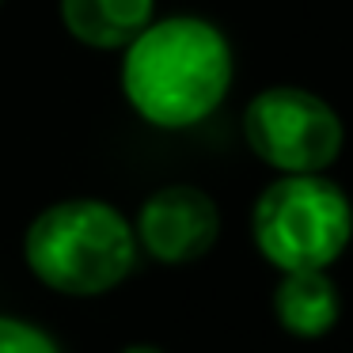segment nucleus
I'll return each mask as SVG.
<instances>
[{"instance_id":"obj_7","label":"nucleus","mask_w":353,"mask_h":353,"mask_svg":"<svg viewBox=\"0 0 353 353\" xmlns=\"http://www.w3.org/2000/svg\"><path fill=\"white\" fill-rule=\"evenodd\" d=\"M274 315L289 334L323 338L342 315L338 285L327 270H285L281 285L274 289Z\"/></svg>"},{"instance_id":"obj_1","label":"nucleus","mask_w":353,"mask_h":353,"mask_svg":"<svg viewBox=\"0 0 353 353\" xmlns=\"http://www.w3.org/2000/svg\"><path fill=\"white\" fill-rule=\"evenodd\" d=\"M232 88V50L213 23L171 16L148 23L125 46L122 92L145 122L160 130L198 125Z\"/></svg>"},{"instance_id":"obj_6","label":"nucleus","mask_w":353,"mask_h":353,"mask_svg":"<svg viewBox=\"0 0 353 353\" xmlns=\"http://www.w3.org/2000/svg\"><path fill=\"white\" fill-rule=\"evenodd\" d=\"M156 0H61V23L92 50H125L148 23Z\"/></svg>"},{"instance_id":"obj_5","label":"nucleus","mask_w":353,"mask_h":353,"mask_svg":"<svg viewBox=\"0 0 353 353\" xmlns=\"http://www.w3.org/2000/svg\"><path fill=\"white\" fill-rule=\"evenodd\" d=\"M137 243L163 266L198 262L221 236V209L201 186L171 183L148 194L137 213Z\"/></svg>"},{"instance_id":"obj_9","label":"nucleus","mask_w":353,"mask_h":353,"mask_svg":"<svg viewBox=\"0 0 353 353\" xmlns=\"http://www.w3.org/2000/svg\"><path fill=\"white\" fill-rule=\"evenodd\" d=\"M122 353H163V350H156V345H130V350H122Z\"/></svg>"},{"instance_id":"obj_3","label":"nucleus","mask_w":353,"mask_h":353,"mask_svg":"<svg viewBox=\"0 0 353 353\" xmlns=\"http://www.w3.org/2000/svg\"><path fill=\"white\" fill-rule=\"evenodd\" d=\"M254 247L277 270H327L350 247L353 209L323 175H285L254 201Z\"/></svg>"},{"instance_id":"obj_8","label":"nucleus","mask_w":353,"mask_h":353,"mask_svg":"<svg viewBox=\"0 0 353 353\" xmlns=\"http://www.w3.org/2000/svg\"><path fill=\"white\" fill-rule=\"evenodd\" d=\"M0 353H57V345L31 323L0 315Z\"/></svg>"},{"instance_id":"obj_10","label":"nucleus","mask_w":353,"mask_h":353,"mask_svg":"<svg viewBox=\"0 0 353 353\" xmlns=\"http://www.w3.org/2000/svg\"><path fill=\"white\" fill-rule=\"evenodd\" d=\"M0 4H4V0H0Z\"/></svg>"},{"instance_id":"obj_2","label":"nucleus","mask_w":353,"mask_h":353,"mask_svg":"<svg viewBox=\"0 0 353 353\" xmlns=\"http://www.w3.org/2000/svg\"><path fill=\"white\" fill-rule=\"evenodd\" d=\"M23 259L50 289L65 296H99L137 266V232L107 201L69 198L31 221Z\"/></svg>"},{"instance_id":"obj_4","label":"nucleus","mask_w":353,"mask_h":353,"mask_svg":"<svg viewBox=\"0 0 353 353\" xmlns=\"http://www.w3.org/2000/svg\"><path fill=\"white\" fill-rule=\"evenodd\" d=\"M243 137L262 163L285 175H319L342 152V118L304 88H266L243 110Z\"/></svg>"}]
</instances>
